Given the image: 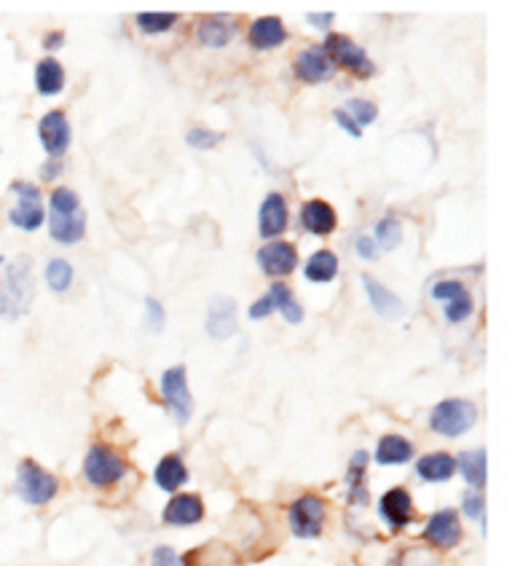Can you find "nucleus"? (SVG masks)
I'll list each match as a JSON object with an SVG mask.
<instances>
[{
	"mask_svg": "<svg viewBox=\"0 0 515 566\" xmlns=\"http://www.w3.org/2000/svg\"><path fill=\"white\" fill-rule=\"evenodd\" d=\"M269 295H272V301H274V310H280L282 317H285L287 323L298 325L301 319H304V310H301V304L295 301L293 291L285 285V282H274Z\"/></svg>",
	"mask_w": 515,
	"mask_h": 566,
	"instance_id": "cd10ccee",
	"label": "nucleus"
},
{
	"mask_svg": "<svg viewBox=\"0 0 515 566\" xmlns=\"http://www.w3.org/2000/svg\"><path fill=\"white\" fill-rule=\"evenodd\" d=\"M287 229V201L282 193H269L258 212V234L263 239L280 237Z\"/></svg>",
	"mask_w": 515,
	"mask_h": 566,
	"instance_id": "2eb2a0df",
	"label": "nucleus"
},
{
	"mask_svg": "<svg viewBox=\"0 0 515 566\" xmlns=\"http://www.w3.org/2000/svg\"><path fill=\"white\" fill-rule=\"evenodd\" d=\"M204 518V502L197 494H178L165 507L167 526H193Z\"/></svg>",
	"mask_w": 515,
	"mask_h": 566,
	"instance_id": "f3484780",
	"label": "nucleus"
},
{
	"mask_svg": "<svg viewBox=\"0 0 515 566\" xmlns=\"http://www.w3.org/2000/svg\"><path fill=\"white\" fill-rule=\"evenodd\" d=\"M333 118H336V124H338V127H341L344 132H349L351 137H360V135H362V129L357 127V124H355V118H351L347 111H341V108H338V111H333Z\"/></svg>",
	"mask_w": 515,
	"mask_h": 566,
	"instance_id": "ea45409f",
	"label": "nucleus"
},
{
	"mask_svg": "<svg viewBox=\"0 0 515 566\" xmlns=\"http://www.w3.org/2000/svg\"><path fill=\"white\" fill-rule=\"evenodd\" d=\"M161 398H165L172 417L178 419V424H188L193 413V398L191 389H188V374L183 366L165 370V376H161Z\"/></svg>",
	"mask_w": 515,
	"mask_h": 566,
	"instance_id": "6e6552de",
	"label": "nucleus"
},
{
	"mask_svg": "<svg viewBox=\"0 0 515 566\" xmlns=\"http://www.w3.org/2000/svg\"><path fill=\"white\" fill-rule=\"evenodd\" d=\"M355 250H357V255L368 258V261H374V258L379 255V253H376V242L370 237H357L355 239Z\"/></svg>",
	"mask_w": 515,
	"mask_h": 566,
	"instance_id": "79ce46f5",
	"label": "nucleus"
},
{
	"mask_svg": "<svg viewBox=\"0 0 515 566\" xmlns=\"http://www.w3.org/2000/svg\"><path fill=\"white\" fill-rule=\"evenodd\" d=\"M368 451H355L347 468V502L349 505H368Z\"/></svg>",
	"mask_w": 515,
	"mask_h": 566,
	"instance_id": "6ab92c4d",
	"label": "nucleus"
},
{
	"mask_svg": "<svg viewBox=\"0 0 515 566\" xmlns=\"http://www.w3.org/2000/svg\"><path fill=\"white\" fill-rule=\"evenodd\" d=\"M287 521H291L295 537L317 539L325 526V502L314 494L298 496L287 511Z\"/></svg>",
	"mask_w": 515,
	"mask_h": 566,
	"instance_id": "0eeeda50",
	"label": "nucleus"
},
{
	"mask_svg": "<svg viewBox=\"0 0 515 566\" xmlns=\"http://www.w3.org/2000/svg\"><path fill=\"white\" fill-rule=\"evenodd\" d=\"M306 280L309 282H333L338 274V258L330 253V250H319V253H314L309 261H306V269H304Z\"/></svg>",
	"mask_w": 515,
	"mask_h": 566,
	"instance_id": "bb28decb",
	"label": "nucleus"
},
{
	"mask_svg": "<svg viewBox=\"0 0 515 566\" xmlns=\"http://www.w3.org/2000/svg\"><path fill=\"white\" fill-rule=\"evenodd\" d=\"M38 137L49 156H62L71 146V124L62 111H49L38 124Z\"/></svg>",
	"mask_w": 515,
	"mask_h": 566,
	"instance_id": "9d476101",
	"label": "nucleus"
},
{
	"mask_svg": "<svg viewBox=\"0 0 515 566\" xmlns=\"http://www.w3.org/2000/svg\"><path fill=\"white\" fill-rule=\"evenodd\" d=\"M362 285H366V295H368L370 306H374V312L379 314V317H385V319L403 317V312H406L403 301L389 291L387 285H381V282L374 280L370 274H362Z\"/></svg>",
	"mask_w": 515,
	"mask_h": 566,
	"instance_id": "dca6fc26",
	"label": "nucleus"
},
{
	"mask_svg": "<svg viewBox=\"0 0 515 566\" xmlns=\"http://www.w3.org/2000/svg\"><path fill=\"white\" fill-rule=\"evenodd\" d=\"M464 291H467V287L462 285V282H456V280H441V282H435V285H432V298L435 301H451V298H456V295H462Z\"/></svg>",
	"mask_w": 515,
	"mask_h": 566,
	"instance_id": "e433bc0d",
	"label": "nucleus"
},
{
	"mask_svg": "<svg viewBox=\"0 0 515 566\" xmlns=\"http://www.w3.org/2000/svg\"><path fill=\"white\" fill-rule=\"evenodd\" d=\"M274 312V301H272V295H263V298H258L253 306H250V317L253 319H263V317H269V314Z\"/></svg>",
	"mask_w": 515,
	"mask_h": 566,
	"instance_id": "a19ab883",
	"label": "nucleus"
},
{
	"mask_svg": "<svg viewBox=\"0 0 515 566\" xmlns=\"http://www.w3.org/2000/svg\"><path fill=\"white\" fill-rule=\"evenodd\" d=\"M43 180H52V178H56V175H60V161H49L46 165V169H43Z\"/></svg>",
	"mask_w": 515,
	"mask_h": 566,
	"instance_id": "a18cd8bd",
	"label": "nucleus"
},
{
	"mask_svg": "<svg viewBox=\"0 0 515 566\" xmlns=\"http://www.w3.org/2000/svg\"><path fill=\"white\" fill-rule=\"evenodd\" d=\"M333 71L336 67H333L323 46H309L295 56V75L306 81V84H323V81L330 78Z\"/></svg>",
	"mask_w": 515,
	"mask_h": 566,
	"instance_id": "ddd939ff",
	"label": "nucleus"
},
{
	"mask_svg": "<svg viewBox=\"0 0 515 566\" xmlns=\"http://www.w3.org/2000/svg\"><path fill=\"white\" fill-rule=\"evenodd\" d=\"M60 492V481L43 470L33 459H22L17 468V494L22 496L28 505H49Z\"/></svg>",
	"mask_w": 515,
	"mask_h": 566,
	"instance_id": "7ed1b4c3",
	"label": "nucleus"
},
{
	"mask_svg": "<svg viewBox=\"0 0 515 566\" xmlns=\"http://www.w3.org/2000/svg\"><path fill=\"white\" fill-rule=\"evenodd\" d=\"M154 481H156V486L165 489V492H169V494L178 492V489L183 486V483L188 481V468H186V462H183V459H180L178 454L165 457L159 464H156Z\"/></svg>",
	"mask_w": 515,
	"mask_h": 566,
	"instance_id": "5701e85b",
	"label": "nucleus"
},
{
	"mask_svg": "<svg viewBox=\"0 0 515 566\" xmlns=\"http://www.w3.org/2000/svg\"><path fill=\"white\" fill-rule=\"evenodd\" d=\"M234 33H237L234 19L229 14H216V17H204L202 22H199L197 38L204 43V46L221 49L231 41V38H234Z\"/></svg>",
	"mask_w": 515,
	"mask_h": 566,
	"instance_id": "412c9836",
	"label": "nucleus"
},
{
	"mask_svg": "<svg viewBox=\"0 0 515 566\" xmlns=\"http://www.w3.org/2000/svg\"><path fill=\"white\" fill-rule=\"evenodd\" d=\"M49 229L62 244L81 242L86 234V212L71 188H54L49 199Z\"/></svg>",
	"mask_w": 515,
	"mask_h": 566,
	"instance_id": "f03ea898",
	"label": "nucleus"
},
{
	"mask_svg": "<svg viewBox=\"0 0 515 566\" xmlns=\"http://www.w3.org/2000/svg\"><path fill=\"white\" fill-rule=\"evenodd\" d=\"M129 473V464L124 462V457H118L111 446L94 443L90 454L84 459V475L92 486L108 489L116 486L118 481H124V475Z\"/></svg>",
	"mask_w": 515,
	"mask_h": 566,
	"instance_id": "39448f33",
	"label": "nucleus"
},
{
	"mask_svg": "<svg viewBox=\"0 0 515 566\" xmlns=\"http://www.w3.org/2000/svg\"><path fill=\"white\" fill-rule=\"evenodd\" d=\"M258 263L269 276H287L298 266V253H295V244L291 242H269L258 250Z\"/></svg>",
	"mask_w": 515,
	"mask_h": 566,
	"instance_id": "9b49d317",
	"label": "nucleus"
},
{
	"mask_svg": "<svg viewBox=\"0 0 515 566\" xmlns=\"http://www.w3.org/2000/svg\"><path fill=\"white\" fill-rule=\"evenodd\" d=\"M470 314H473V298H470L467 291L456 295V298L445 301V319H449V323H462Z\"/></svg>",
	"mask_w": 515,
	"mask_h": 566,
	"instance_id": "f704fd0d",
	"label": "nucleus"
},
{
	"mask_svg": "<svg viewBox=\"0 0 515 566\" xmlns=\"http://www.w3.org/2000/svg\"><path fill=\"white\" fill-rule=\"evenodd\" d=\"M349 116L355 118L357 127H368V124L376 122V116H379V108H376L370 99H349Z\"/></svg>",
	"mask_w": 515,
	"mask_h": 566,
	"instance_id": "c9c22d12",
	"label": "nucleus"
},
{
	"mask_svg": "<svg viewBox=\"0 0 515 566\" xmlns=\"http://www.w3.org/2000/svg\"><path fill=\"white\" fill-rule=\"evenodd\" d=\"M379 513L392 530H403V526L413 524V518H417V515H413L411 494H408V489L403 486H395L389 489L387 494H381Z\"/></svg>",
	"mask_w": 515,
	"mask_h": 566,
	"instance_id": "f8f14e48",
	"label": "nucleus"
},
{
	"mask_svg": "<svg viewBox=\"0 0 515 566\" xmlns=\"http://www.w3.org/2000/svg\"><path fill=\"white\" fill-rule=\"evenodd\" d=\"M323 49H325V54H328V60L333 62V67L341 65L344 71L360 75V78H370V75L376 73L374 62H370L366 49L357 46V43L347 35L330 33L328 38H325Z\"/></svg>",
	"mask_w": 515,
	"mask_h": 566,
	"instance_id": "423d86ee",
	"label": "nucleus"
},
{
	"mask_svg": "<svg viewBox=\"0 0 515 566\" xmlns=\"http://www.w3.org/2000/svg\"><path fill=\"white\" fill-rule=\"evenodd\" d=\"M186 143L197 150H210V148H216L218 143H223V132L207 129V127H193V129H188Z\"/></svg>",
	"mask_w": 515,
	"mask_h": 566,
	"instance_id": "473e14b6",
	"label": "nucleus"
},
{
	"mask_svg": "<svg viewBox=\"0 0 515 566\" xmlns=\"http://www.w3.org/2000/svg\"><path fill=\"white\" fill-rule=\"evenodd\" d=\"M183 562H180L178 551L167 548V545H161V548L154 551V556H150V566H180Z\"/></svg>",
	"mask_w": 515,
	"mask_h": 566,
	"instance_id": "58836bf2",
	"label": "nucleus"
},
{
	"mask_svg": "<svg viewBox=\"0 0 515 566\" xmlns=\"http://www.w3.org/2000/svg\"><path fill=\"white\" fill-rule=\"evenodd\" d=\"M424 539L441 551L456 548V545L462 543V521L456 511L445 507V511L430 515V521H427L424 526Z\"/></svg>",
	"mask_w": 515,
	"mask_h": 566,
	"instance_id": "1a4fd4ad",
	"label": "nucleus"
},
{
	"mask_svg": "<svg viewBox=\"0 0 515 566\" xmlns=\"http://www.w3.org/2000/svg\"><path fill=\"white\" fill-rule=\"evenodd\" d=\"M146 312H148V328L154 333H159L165 328V310H161V304L156 298H148L146 301Z\"/></svg>",
	"mask_w": 515,
	"mask_h": 566,
	"instance_id": "4c0bfd02",
	"label": "nucleus"
},
{
	"mask_svg": "<svg viewBox=\"0 0 515 566\" xmlns=\"http://www.w3.org/2000/svg\"><path fill=\"white\" fill-rule=\"evenodd\" d=\"M62 43H65V35H62V33H49V38H46V46L49 49H60Z\"/></svg>",
	"mask_w": 515,
	"mask_h": 566,
	"instance_id": "49530a36",
	"label": "nucleus"
},
{
	"mask_svg": "<svg viewBox=\"0 0 515 566\" xmlns=\"http://www.w3.org/2000/svg\"><path fill=\"white\" fill-rule=\"evenodd\" d=\"M376 244H379L381 250H395L400 242H403V226H400L398 218H381L379 223H376Z\"/></svg>",
	"mask_w": 515,
	"mask_h": 566,
	"instance_id": "c756f323",
	"label": "nucleus"
},
{
	"mask_svg": "<svg viewBox=\"0 0 515 566\" xmlns=\"http://www.w3.org/2000/svg\"><path fill=\"white\" fill-rule=\"evenodd\" d=\"M46 282L54 293L71 291L73 285V266L65 261V258H54L46 266Z\"/></svg>",
	"mask_w": 515,
	"mask_h": 566,
	"instance_id": "2f4dec72",
	"label": "nucleus"
},
{
	"mask_svg": "<svg viewBox=\"0 0 515 566\" xmlns=\"http://www.w3.org/2000/svg\"><path fill=\"white\" fill-rule=\"evenodd\" d=\"M462 511L467 518L479 521L481 530H486V500H483V492H473V489H470V492L462 496Z\"/></svg>",
	"mask_w": 515,
	"mask_h": 566,
	"instance_id": "72a5a7b5",
	"label": "nucleus"
},
{
	"mask_svg": "<svg viewBox=\"0 0 515 566\" xmlns=\"http://www.w3.org/2000/svg\"><path fill=\"white\" fill-rule=\"evenodd\" d=\"M43 216H46V212H43L41 201L19 199V205L9 212V220L14 226H19V229L35 231V229H41V226H43Z\"/></svg>",
	"mask_w": 515,
	"mask_h": 566,
	"instance_id": "c85d7f7f",
	"label": "nucleus"
},
{
	"mask_svg": "<svg viewBox=\"0 0 515 566\" xmlns=\"http://www.w3.org/2000/svg\"><path fill=\"white\" fill-rule=\"evenodd\" d=\"M413 457V443L400 436H385L376 446V462L379 464H406Z\"/></svg>",
	"mask_w": 515,
	"mask_h": 566,
	"instance_id": "a878e982",
	"label": "nucleus"
},
{
	"mask_svg": "<svg viewBox=\"0 0 515 566\" xmlns=\"http://www.w3.org/2000/svg\"><path fill=\"white\" fill-rule=\"evenodd\" d=\"M35 298L33 261L28 255H17L0 266V314L6 319H17L30 312Z\"/></svg>",
	"mask_w": 515,
	"mask_h": 566,
	"instance_id": "f257e3e1",
	"label": "nucleus"
},
{
	"mask_svg": "<svg viewBox=\"0 0 515 566\" xmlns=\"http://www.w3.org/2000/svg\"><path fill=\"white\" fill-rule=\"evenodd\" d=\"M35 90L43 94V97H52V94H60L65 90V71H62V65L52 56H46V60L38 62L35 67Z\"/></svg>",
	"mask_w": 515,
	"mask_h": 566,
	"instance_id": "393cba45",
	"label": "nucleus"
},
{
	"mask_svg": "<svg viewBox=\"0 0 515 566\" xmlns=\"http://www.w3.org/2000/svg\"><path fill=\"white\" fill-rule=\"evenodd\" d=\"M479 419V408L470 400L449 398L441 400L430 413V427L443 438H460Z\"/></svg>",
	"mask_w": 515,
	"mask_h": 566,
	"instance_id": "20e7f679",
	"label": "nucleus"
},
{
	"mask_svg": "<svg viewBox=\"0 0 515 566\" xmlns=\"http://www.w3.org/2000/svg\"><path fill=\"white\" fill-rule=\"evenodd\" d=\"M207 333L218 342H225L237 333V304L229 295H218L210 304V314H207Z\"/></svg>",
	"mask_w": 515,
	"mask_h": 566,
	"instance_id": "4468645a",
	"label": "nucleus"
},
{
	"mask_svg": "<svg viewBox=\"0 0 515 566\" xmlns=\"http://www.w3.org/2000/svg\"><path fill=\"white\" fill-rule=\"evenodd\" d=\"M488 464H486V449H475V451H464V454L456 459V470H460L464 481L470 483L473 492H481L486 486V475H488Z\"/></svg>",
	"mask_w": 515,
	"mask_h": 566,
	"instance_id": "b1692460",
	"label": "nucleus"
},
{
	"mask_svg": "<svg viewBox=\"0 0 515 566\" xmlns=\"http://www.w3.org/2000/svg\"><path fill=\"white\" fill-rule=\"evenodd\" d=\"M11 191L17 193L19 199H33V201H41V191L33 184H14L11 186Z\"/></svg>",
	"mask_w": 515,
	"mask_h": 566,
	"instance_id": "37998d69",
	"label": "nucleus"
},
{
	"mask_svg": "<svg viewBox=\"0 0 515 566\" xmlns=\"http://www.w3.org/2000/svg\"><path fill=\"white\" fill-rule=\"evenodd\" d=\"M306 19H309V24H314V28L319 30H328L333 24V14H309Z\"/></svg>",
	"mask_w": 515,
	"mask_h": 566,
	"instance_id": "c03bdc74",
	"label": "nucleus"
},
{
	"mask_svg": "<svg viewBox=\"0 0 515 566\" xmlns=\"http://www.w3.org/2000/svg\"><path fill=\"white\" fill-rule=\"evenodd\" d=\"M248 38L255 49L266 52V49H276L280 43H285L287 30H285V24H282L280 17H261L250 24Z\"/></svg>",
	"mask_w": 515,
	"mask_h": 566,
	"instance_id": "aec40b11",
	"label": "nucleus"
},
{
	"mask_svg": "<svg viewBox=\"0 0 515 566\" xmlns=\"http://www.w3.org/2000/svg\"><path fill=\"white\" fill-rule=\"evenodd\" d=\"M175 22H178V14H169V11H143V14H137V28L146 35L167 33Z\"/></svg>",
	"mask_w": 515,
	"mask_h": 566,
	"instance_id": "7c9ffc66",
	"label": "nucleus"
},
{
	"mask_svg": "<svg viewBox=\"0 0 515 566\" xmlns=\"http://www.w3.org/2000/svg\"><path fill=\"white\" fill-rule=\"evenodd\" d=\"M456 473V457L443 454V451H435V454H427L417 462V475L427 483H443Z\"/></svg>",
	"mask_w": 515,
	"mask_h": 566,
	"instance_id": "4be33fe9",
	"label": "nucleus"
},
{
	"mask_svg": "<svg viewBox=\"0 0 515 566\" xmlns=\"http://www.w3.org/2000/svg\"><path fill=\"white\" fill-rule=\"evenodd\" d=\"M336 210L328 205V201L323 199H312L306 201L304 207H301V226H304L309 234H317V237H328L336 231Z\"/></svg>",
	"mask_w": 515,
	"mask_h": 566,
	"instance_id": "a211bd4d",
	"label": "nucleus"
}]
</instances>
